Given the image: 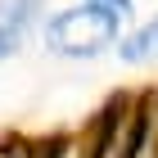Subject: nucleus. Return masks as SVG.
<instances>
[{
	"instance_id": "obj_1",
	"label": "nucleus",
	"mask_w": 158,
	"mask_h": 158,
	"mask_svg": "<svg viewBox=\"0 0 158 158\" xmlns=\"http://www.w3.org/2000/svg\"><path fill=\"white\" fill-rule=\"evenodd\" d=\"M127 27L118 14L99 9V5H63V9H50V18L41 23V41H45L50 54H59L68 63H90V59H104V54H118Z\"/></svg>"
},
{
	"instance_id": "obj_2",
	"label": "nucleus",
	"mask_w": 158,
	"mask_h": 158,
	"mask_svg": "<svg viewBox=\"0 0 158 158\" xmlns=\"http://www.w3.org/2000/svg\"><path fill=\"white\" fill-rule=\"evenodd\" d=\"M118 59L127 63V68L158 63V9L149 14V18H140V23L127 27V36H122V45H118Z\"/></svg>"
},
{
	"instance_id": "obj_3",
	"label": "nucleus",
	"mask_w": 158,
	"mask_h": 158,
	"mask_svg": "<svg viewBox=\"0 0 158 158\" xmlns=\"http://www.w3.org/2000/svg\"><path fill=\"white\" fill-rule=\"evenodd\" d=\"M50 18V0H0V23L14 27V32H32Z\"/></svg>"
},
{
	"instance_id": "obj_4",
	"label": "nucleus",
	"mask_w": 158,
	"mask_h": 158,
	"mask_svg": "<svg viewBox=\"0 0 158 158\" xmlns=\"http://www.w3.org/2000/svg\"><path fill=\"white\" fill-rule=\"evenodd\" d=\"M23 32H14V27H5V23H0V63H5V59H14V54H18V50H23Z\"/></svg>"
},
{
	"instance_id": "obj_5",
	"label": "nucleus",
	"mask_w": 158,
	"mask_h": 158,
	"mask_svg": "<svg viewBox=\"0 0 158 158\" xmlns=\"http://www.w3.org/2000/svg\"><path fill=\"white\" fill-rule=\"evenodd\" d=\"M86 5H99V9L118 14L122 23H131V18H135V0H86Z\"/></svg>"
},
{
	"instance_id": "obj_6",
	"label": "nucleus",
	"mask_w": 158,
	"mask_h": 158,
	"mask_svg": "<svg viewBox=\"0 0 158 158\" xmlns=\"http://www.w3.org/2000/svg\"><path fill=\"white\" fill-rule=\"evenodd\" d=\"M45 158H95V154H81L77 145H68V140H59V145H50Z\"/></svg>"
},
{
	"instance_id": "obj_7",
	"label": "nucleus",
	"mask_w": 158,
	"mask_h": 158,
	"mask_svg": "<svg viewBox=\"0 0 158 158\" xmlns=\"http://www.w3.org/2000/svg\"><path fill=\"white\" fill-rule=\"evenodd\" d=\"M9 158H45V154H32V149H18V154H9Z\"/></svg>"
}]
</instances>
